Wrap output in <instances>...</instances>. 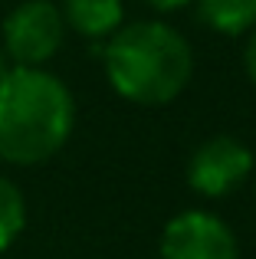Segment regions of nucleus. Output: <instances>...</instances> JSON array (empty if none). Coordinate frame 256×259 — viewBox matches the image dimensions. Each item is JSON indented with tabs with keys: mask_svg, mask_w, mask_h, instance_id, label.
<instances>
[{
	"mask_svg": "<svg viewBox=\"0 0 256 259\" xmlns=\"http://www.w3.org/2000/svg\"><path fill=\"white\" fill-rule=\"evenodd\" d=\"M253 171H256V167H253Z\"/></svg>",
	"mask_w": 256,
	"mask_h": 259,
	"instance_id": "nucleus-12",
	"label": "nucleus"
},
{
	"mask_svg": "<svg viewBox=\"0 0 256 259\" xmlns=\"http://www.w3.org/2000/svg\"><path fill=\"white\" fill-rule=\"evenodd\" d=\"M197 17L214 33L243 36L256 26V0H197Z\"/></svg>",
	"mask_w": 256,
	"mask_h": 259,
	"instance_id": "nucleus-7",
	"label": "nucleus"
},
{
	"mask_svg": "<svg viewBox=\"0 0 256 259\" xmlns=\"http://www.w3.org/2000/svg\"><path fill=\"white\" fill-rule=\"evenodd\" d=\"M66 39V20L53 0H23L4 20V53L13 66H46Z\"/></svg>",
	"mask_w": 256,
	"mask_h": 259,
	"instance_id": "nucleus-3",
	"label": "nucleus"
},
{
	"mask_svg": "<svg viewBox=\"0 0 256 259\" xmlns=\"http://www.w3.org/2000/svg\"><path fill=\"white\" fill-rule=\"evenodd\" d=\"M63 20L86 39H109L122 26V0H63Z\"/></svg>",
	"mask_w": 256,
	"mask_h": 259,
	"instance_id": "nucleus-6",
	"label": "nucleus"
},
{
	"mask_svg": "<svg viewBox=\"0 0 256 259\" xmlns=\"http://www.w3.org/2000/svg\"><path fill=\"white\" fill-rule=\"evenodd\" d=\"M243 69H246V76H250V82L256 89V26L250 30V39L243 46Z\"/></svg>",
	"mask_w": 256,
	"mask_h": 259,
	"instance_id": "nucleus-9",
	"label": "nucleus"
},
{
	"mask_svg": "<svg viewBox=\"0 0 256 259\" xmlns=\"http://www.w3.org/2000/svg\"><path fill=\"white\" fill-rule=\"evenodd\" d=\"M26 227V200L10 177H0V253L17 243Z\"/></svg>",
	"mask_w": 256,
	"mask_h": 259,
	"instance_id": "nucleus-8",
	"label": "nucleus"
},
{
	"mask_svg": "<svg viewBox=\"0 0 256 259\" xmlns=\"http://www.w3.org/2000/svg\"><path fill=\"white\" fill-rule=\"evenodd\" d=\"M158 253L161 259H240V243L217 213L184 210L164 223Z\"/></svg>",
	"mask_w": 256,
	"mask_h": 259,
	"instance_id": "nucleus-4",
	"label": "nucleus"
},
{
	"mask_svg": "<svg viewBox=\"0 0 256 259\" xmlns=\"http://www.w3.org/2000/svg\"><path fill=\"white\" fill-rule=\"evenodd\" d=\"M145 4H151L154 10H161V13H171V10H181V7H187L191 0H145Z\"/></svg>",
	"mask_w": 256,
	"mask_h": 259,
	"instance_id": "nucleus-10",
	"label": "nucleus"
},
{
	"mask_svg": "<svg viewBox=\"0 0 256 259\" xmlns=\"http://www.w3.org/2000/svg\"><path fill=\"white\" fill-rule=\"evenodd\" d=\"M102 59L109 85L135 105H167L194 76L191 43L158 20L118 26Z\"/></svg>",
	"mask_w": 256,
	"mask_h": 259,
	"instance_id": "nucleus-2",
	"label": "nucleus"
},
{
	"mask_svg": "<svg viewBox=\"0 0 256 259\" xmlns=\"http://www.w3.org/2000/svg\"><path fill=\"white\" fill-rule=\"evenodd\" d=\"M256 161L253 151L233 135H214L187 161V184L200 197H227L250 181Z\"/></svg>",
	"mask_w": 256,
	"mask_h": 259,
	"instance_id": "nucleus-5",
	"label": "nucleus"
},
{
	"mask_svg": "<svg viewBox=\"0 0 256 259\" xmlns=\"http://www.w3.org/2000/svg\"><path fill=\"white\" fill-rule=\"evenodd\" d=\"M13 66H10V59H7V53H4V46H0V79L7 76V72H10Z\"/></svg>",
	"mask_w": 256,
	"mask_h": 259,
	"instance_id": "nucleus-11",
	"label": "nucleus"
},
{
	"mask_svg": "<svg viewBox=\"0 0 256 259\" xmlns=\"http://www.w3.org/2000/svg\"><path fill=\"white\" fill-rule=\"evenodd\" d=\"M76 125V99L43 66H13L0 79V161L33 167L63 151Z\"/></svg>",
	"mask_w": 256,
	"mask_h": 259,
	"instance_id": "nucleus-1",
	"label": "nucleus"
}]
</instances>
